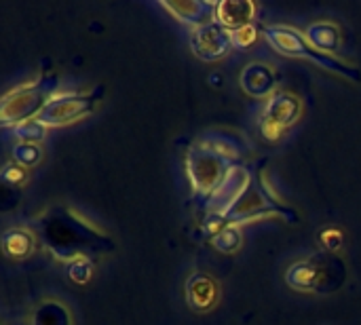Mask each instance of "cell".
<instances>
[{
  "mask_svg": "<svg viewBox=\"0 0 361 325\" xmlns=\"http://www.w3.org/2000/svg\"><path fill=\"white\" fill-rule=\"evenodd\" d=\"M36 233L47 250L63 262L110 252L112 241L74 209L53 207L36 220Z\"/></svg>",
  "mask_w": 361,
  "mask_h": 325,
  "instance_id": "1",
  "label": "cell"
},
{
  "mask_svg": "<svg viewBox=\"0 0 361 325\" xmlns=\"http://www.w3.org/2000/svg\"><path fill=\"white\" fill-rule=\"evenodd\" d=\"M269 216H279L283 220L298 222V214L275 195V190L269 184L264 171L262 169H254V176H252L250 186L239 197V201L224 214V218L220 220V224L222 226H226V224H239V226H243L247 222L264 220Z\"/></svg>",
  "mask_w": 361,
  "mask_h": 325,
  "instance_id": "2",
  "label": "cell"
},
{
  "mask_svg": "<svg viewBox=\"0 0 361 325\" xmlns=\"http://www.w3.org/2000/svg\"><path fill=\"white\" fill-rule=\"evenodd\" d=\"M262 34L267 38V42L281 55L286 57H294V59H309L313 63H317L319 68H326L330 72H336L341 76H345L347 80L351 82H360L361 72L357 68L341 61L338 57L334 55H328L319 49H315L305 32L296 30V27H290V25H267L262 27Z\"/></svg>",
  "mask_w": 361,
  "mask_h": 325,
  "instance_id": "3",
  "label": "cell"
},
{
  "mask_svg": "<svg viewBox=\"0 0 361 325\" xmlns=\"http://www.w3.org/2000/svg\"><path fill=\"white\" fill-rule=\"evenodd\" d=\"M57 76L42 74L34 82L11 89L0 104V125L15 129L21 123L40 116L44 106L57 95Z\"/></svg>",
  "mask_w": 361,
  "mask_h": 325,
  "instance_id": "4",
  "label": "cell"
},
{
  "mask_svg": "<svg viewBox=\"0 0 361 325\" xmlns=\"http://www.w3.org/2000/svg\"><path fill=\"white\" fill-rule=\"evenodd\" d=\"M347 266L338 254H315L307 260L292 264L286 273V281L296 292L330 294L343 288Z\"/></svg>",
  "mask_w": 361,
  "mask_h": 325,
  "instance_id": "5",
  "label": "cell"
},
{
  "mask_svg": "<svg viewBox=\"0 0 361 325\" xmlns=\"http://www.w3.org/2000/svg\"><path fill=\"white\" fill-rule=\"evenodd\" d=\"M235 163L222 159L220 154L195 144L186 150V173L192 186L195 197L203 199V203L209 199V195L224 182L231 167Z\"/></svg>",
  "mask_w": 361,
  "mask_h": 325,
  "instance_id": "6",
  "label": "cell"
},
{
  "mask_svg": "<svg viewBox=\"0 0 361 325\" xmlns=\"http://www.w3.org/2000/svg\"><path fill=\"white\" fill-rule=\"evenodd\" d=\"M300 116H302V99L290 91H277L264 102L258 127L269 142H277L290 127L298 123Z\"/></svg>",
  "mask_w": 361,
  "mask_h": 325,
  "instance_id": "7",
  "label": "cell"
},
{
  "mask_svg": "<svg viewBox=\"0 0 361 325\" xmlns=\"http://www.w3.org/2000/svg\"><path fill=\"white\" fill-rule=\"evenodd\" d=\"M99 89L93 93H82V91H66V93H57L40 112L38 121L42 125H47L49 129L53 127H66L72 125L85 116H89L97 104H99Z\"/></svg>",
  "mask_w": 361,
  "mask_h": 325,
  "instance_id": "8",
  "label": "cell"
},
{
  "mask_svg": "<svg viewBox=\"0 0 361 325\" xmlns=\"http://www.w3.org/2000/svg\"><path fill=\"white\" fill-rule=\"evenodd\" d=\"M188 40H190L192 53L203 61H218V59L226 57L233 49L231 32L216 21L190 30Z\"/></svg>",
  "mask_w": 361,
  "mask_h": 325,
  "instance_id": "9",
  "label": "cell"
},
{
  "mask_svg": "<svg viewBox=\"0 0 361 325\" xmlns=\"http://www.w3.org/2000/svg\"><path fill=\"white\" fill-rule=\"evenodd\" d=\"M241 89L258 99H269L273 93H277V76L271 66L262 61H252L243 68L239 76Z\"/></svg>",
  "mask_w": 361,
  "mask_h": 325,
  "instance_id": "10",
  "label": "cell"
},
{
  "mask_svg": "<svg viewBox=\"0 0 361 325\" xmlns=\"http://www.w3.org/2000/svg\"><path fill=\"white\" fill-rule=\"evenodd\" d=\"M256 4L250 0H220L216 2L214 21L226 27L228 32H235L239 27L252 25L256 19Z\"/></svg>",
  "mask_w": 361,
  "mask_h": 325,
  "instance_id": "11",
  "label": "cell"
},
{
  "mask_svg": "<svg viewBox=\"0 0 361 325\" xmlns=\"http://www.w3.org/2000/svg\"><path fill=\"white\" fill-rule=\"evenodd\" d=\"M161 8H165L169 15H173L178 21L195 27H201L205 23L214 21L216 2H195V0H180V2H161Z\"/></svg>",
  "mask_w": 361,
  "mask_h": 325,
  "instance_id": "12",
  "label": "cell"
},
{
  "mask_svg": "<svg viewBox=\"0 0 361 325\" xmlns=\"http://www.w3.org/2000/svg\"><path fill=\"white\" fill-rule=\"evenodd\" d=\"M218 283L205 275V273H192L186 281V288H184V296H186V302L190 309L195 311H209L216 302H218Z\"/></svg>",
  "mask_w": 361,
  "mask_h": 325,
  "instance_id": "13",
  "label": "cell"
},
{
  "mask_svg": "<svg viewBox=\"0 0 361 325\" xmlns=\"http://www.w3.org/2000/svg\"><path fill=\"white\" fill-rule=\"evenodd\" d=\"M199 146L220 154L222 159L231 161V163H237L239 157L245 154V146L241 142L239 135H233V133H224V131H212V133H205L199 137L197 142Z\"/></svg>",
  "mask_w": 361,
  "mask_h": 325,
  "instance_id": "14",
  "label": "cell"
},
{
  "mask_svg": "<svg viewBox=\"0 0 361 325\" xmlns=\"http://www.w3.org/2000/svg\"><path fill=\"white\" fill-rule=\"evenodd\" d=\"M305 36L315 49H319V51H324L328 55H332V53H336L341 49V30H338L336 23L315 21L305 30Z\"/></svg>",
  "mask_w": 361,
  "mask_h": 325,
  "instance_id": "15",
  "label": "cell"
},
{
  "mask_svg": "<svg viewBox=\"0 0 361 325\" xmlns=\"http://www.w3.org/2000/svg\"><path fill=\"white\" fill-rule=\"evenodd\" d=\"M36 247V237L27 228H8L2 235V250L8 258H27Z\"/></svg>",
  "mask_w": 361,
  "mask_h": 325,
  "instance_id": "16",
  "label": "cell"
},
{
  "mask_svg": "<svg viewBox=\"0 0 361 325\" xmlns=\"http://www.w3.org/2000/svg\"><path fill=\"white\" fill-rule=\"evenodd\" d=\"M32 325H72V317L68 307L57 300H47L34 309Z\"/></svg>",
  "mask_w": 361,
  "mask_h": 325,
  "instance_id": "17",
  "label": "cell"
},
{
  "mask_svg": "<svg viewBox=\"0 0 361 325\" xmlns=\"http://www.w3.org/2000/svg\"><path fill=\"white\" fill-rule=\"evenodd\" d=\"M241 243H243V226L239 224H226L212 237V245L220 254H235L241 247Z\"/></svg>",
  "mask_w": 361,
  "mask_h": 325,
  "instance_id": "18",
  "label": "cell"
},
{
  "mask_svg": "<svg viewBox=\"0 0 361 325\" xmlns=\"http://www.w3.org/2000/svg\"><path fill=\"white\" fill-rule=\"evenodd\" d=\"M13 163H17V165H21V167H25V169H30V167H34V165H38L40 163V159H42V148L38 146V144H25V142H17L15 146H13Z\"/></svg>",
  "mask_w": 361,
  "mask_h": 325,
  "instance_id": "19",
  "label": "cell"
},
{
  "mask_svg": "<svg viewBox=\"0 0 361 325\" xmlns=\"http://www.w3.org/2000/svg\"><path fill=\"white\" fill-rule=\"evenodd\" d=\"M47 125H42L38 118L34 121H27V123H21L13 129V135L17 142H25V144H38L40 140H44L47 135Z\"/></svg>",
  "mask_w": 361,
  "mask_h": 325,
  "instance_id": "20",
  "label": "cell"
},
{
  "mask_svg": "<svg viewBox=\"0 0 361 325\" xmlns=\"http://www.w3.org/2000/svg\"><path fill=\"white\" fill-rule=\"evenodd\" d=\"M93 275V262L91 258H78V260H72L68 264V277L76 283V286H85L89 283Z\"/></svg>",
  "mask_w": 361,
  "mask_h": 325,
  "instance_id": "21",
  "label": "cell"
},
{
  "mask_svg": "<svg viewBox=\"0 0 361 325\" xmlns=\"http://www.w3.org/2000/svg\"><path fill=\"white\" fill-rule=\"evenodd\" d=\"M231 38H233V49H250L258 38V27H256V23L239 27V30L231 32Z\"/></svg>",
  "mask_w": 361,
  "mask_h": 325,
  "instance_id": "22",
  "label": "cell"
},
{
  "mask_svg": "<svg viewBox=\"0 0 361 325\" xmlns=\"http://www.w3.org/2000/svg\"><path fill=\"white\" fill-rule=\"evenodd\" d=\"M2 180L8 184V186H21L25 180H27V169L17 165V163H8L4 165L2 169Z\"/></svg>",
  "mask_w": 361,
  "mask_h": 325,
  "instance_id": "23",
  "label": "cell"
},
{
  "mask_svg": "<svg viewBox=\"0 0 361 325\" xmlns=\"http://www.w3.org/2000/svg\"><path fill=\"white\" fill-rule=\"evenodd\" d=\"M319 239H322V243H324V247H326L328 254H336V252L341 250V245H343V233H341L338 228H328V231H324V233L319 235Z\"/></svg>",
  "mask_w": 361,
  "mask_h": 325,
  "instance_id": "24",
  "label": "cell"
}]
</instances>
